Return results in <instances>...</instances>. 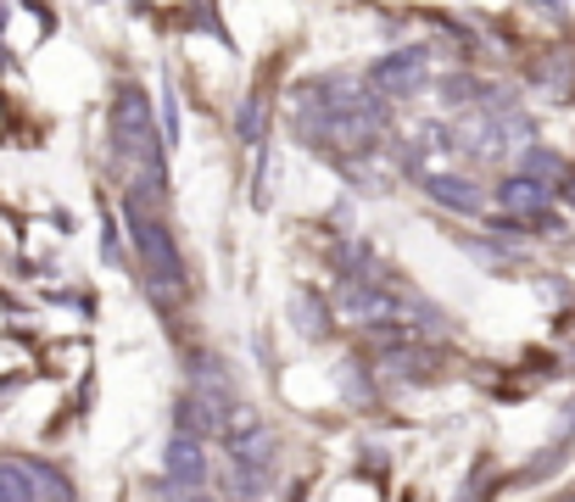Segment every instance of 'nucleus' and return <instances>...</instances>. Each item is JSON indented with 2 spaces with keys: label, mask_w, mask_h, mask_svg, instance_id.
I'll list each match as a JSON object with an SVG mask.
<instances>
[{
  "label": "nucleus",
  "mask_w": 575,
  "mask_h": 502,
  "mask_svg": "<svg viewBox=\"0 0 575 502\" xmlns=\"http://www.w3.org/2000/svg\"><path fill=\"white\" fill-rule=\"evenodd\" d=\"M112 145H118V162L129 167V196H140L145 207L162 201V129L145 107V96L134 84L118 90V107H112Z\"/></svg>",
  "instance_id": "1"
},
{
  "label": "nucleus",
  "mask_w": 575,
  "mask_h": 502,
  "mask_svg": "<svg viewBox=\"0 0 575 502\" xmlns=\"http://www.w3.org/2000/svg\"><path fill=\"white\" fill-rule=\"evenodd\" d=\"M123 218H129V234H134V251H140V263L151 274V285L162 291H185V263H180V251H174V234L169 223H162L140 196H123Z\"/></svg>",
  "instance_id": "2"
},
{
  "label": "nucleus",
  "mask_w": 575,
  "mask_h": 502,
  "mask_svg": "<svg viewBox=\"0 0 575 502\" xmlns=\"http://www.w3.org/2000/svg\"><path fill=\"white\" fill-rule=\"evenodd\" d=\"M431 78V51L425 45H408V51H391V56H380L375 62V73H369V84H375V96H414L420 84Z\"/></svg>",
  "instance_id": "3"
},
{
  "label": "nucleus",
  "mask_w": 575,
  "mask_h": 502,
  "mask_svg": "<svg viewBox=\"0 0 575 502\" xmlns=\"http://www.w3.org/2000/svg\"><path fill=\"white\" fill-rule=\"evenodd\" d=\"M207 441L202 436H169V452H162V474H169L174 491H202L207 485Z\"/></svg>",
  "instance_id": "4"
},
{
  "label": "nucleus",
  "mask_w": 575,
  "mask_h": 502,
  "mask_svg": "<svg viewBox=\"0 0 575 502\" xmlns=\"http://www.w3.org/2000/svg\"><path fill=\"white\" fill-rule=\"evenodd\" d=\"M547 201H553V190H547L542 179L509 174V179L498 185V207L509 212V223H536V218H547Z\"/></svg>",
  "instance_id": "5"
},
{
  "label": "nucleus",
  "mask_w": 575,
  "mask_h": 502,
  "mask_svg": "<svg viewBox=\"0 0 575 502\" xmlns=\"http://www.w3.org/2000/svg\"><path fill=\"white\" fill-rule=\"evenodd\" d=\"M425 196H431L436 207H453V212H480V207H486L480 185L464 179V174H431V179H425Z\"/></svg>",
  "instance_id": "6"
},
{
  "label": "nucleus",
  "mask_w": 575,
  "mask_h": 502,
  "mask_svg": "<svg viewBox=\"0 0 575 502\" xmlns=\"http://www.w3.org/2000/svg\"><path fill=\"white\" fill-rule=\"evenodd\" d=\"M23 474L34 480V496H40V502H73V485H67L62 469H51V463H40V458H23Z\"/></svg>",
  "instance_id": "7"
},
{
  "label": "nucleus",
  "mask_w": 575,
  "mask_h": 502,
  "mask_svg": "<svg viewBox=\"0 0 575 502\" xmlns=\"http://www.w3.org/2000/svg\"><path fill=\"white\" fill-rule=\"evenodd\" d=\"M291 313H296V329H307V335H324V329H330V313H324L318 291H302V296L291 302Z\"/></svg>",
  "instance_id": "8"
},
{
  "label": "nucleus",
  "mask_w": 575,
  "mask_h": 502,
  "mask_svg": "<svg viewBox=\"0 0 575 502\" xmlns=\"http://www.w3.org/2000/svg\"><path fill=\"white\" fill-rule=\"evenodd\" d=\"M0 502H40V496H34V480L23 474V463H7V458H0Z\"/></svg>",
  "instance_id": "9"
},
{
  "label": "nucleus",
  "mask_w": 575,
  "mask_h": 502,
  "mask_svg": "<svg viewBox=\"0 0 575 502\" xmlns=\"http://www.w3.org/2000/svg\"><path fill=\"white\" fill-rule=\"evenodd\" d=\"M520 174H525V179H558V174H564V162H558L553 151H542V145H525Z\"/></svg>",
  "instance_id": "10"
},
{
  "label": "nucleus",
  "mask_w": 575,
  "mask_h": 502,
  "mask_svg": "<svg viewBox=\"0 0 575 502\" xmlns=\"http://www.w3.org/2000/svg\"><path fill=\"white\" fill-rule=\"evenodd\" d=\"M263 123H269V101L252 96V101L240 107V140H246V145H258V140H263Z\"/></svg>",
  "instance_id": "11"
},
{
  "label": "nucleus",
  "mask_w": 575,
  "mask_h": 502,
  "mask_svg": "<svg viewBox=\"0 0 575 502\" xmlns=\"http://www.w3.org/2000/svg\"><path fill=\"white\" fill-rule=\"evenodd\" d=\"M531 7L547 12V18H564V12H569V0H531Z\"/></svg>",
  "instance_id": "12"
}]
</instances>
